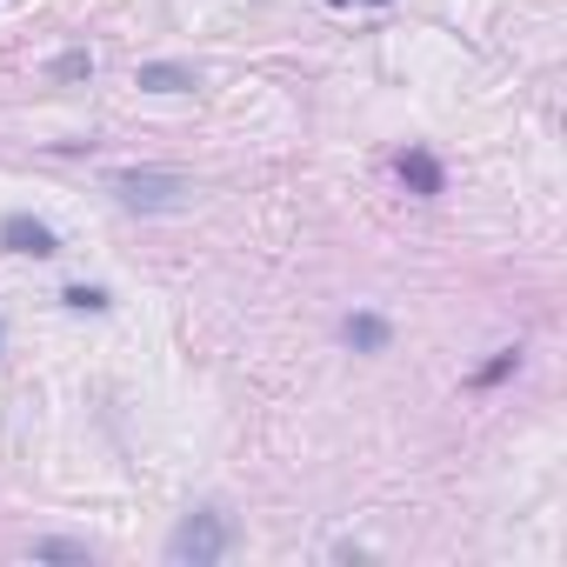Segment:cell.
I'll use <instances>...</instances> for the list:
<instances>
[{
  "mask_svg": "<svg viewBox=\"0 0 567 567\" xmlns=\"http://www.w3.org/2000/svg\"><path fill=\"white\" fill-rule=\"evenodd\" d=\"M227 547H234V520H227L220 507H194V514L167 534V560H174V567H214Z\"/></svg>",
  "mask_w": 567,
  "mask_h": 567,
  "instance_id": "obj_1",
  "label": "cell"
},
{
  "mask_svg": "<svg viewBox=\"0 0 567 567\" xmlns=\"http://www.w3.org/2000/svg\"><path fill=\"white\" fill-rule=\"evenodd\" d=\"M107 187H114L121 207H134V214H181L187 194H194V187H187L181 174H167V167H121Z\"/></svg>",
  "mask_w": 567,
  "mask_h": 567,
  "instance_id": "obj_2",
  "label": "cell"
},
{
  "mask_svg": "<svg viewBox=\"0 0 567 567\" xmlns=\"http://www.w3.org/2000/svg\"><path fill=\"white\" fill-rule=\"evenodd\" d=\"M0 247L8 254H28V260H54L61 254V234L34 214H0Z\"/></svg>",
  "mask_w": 567,
  "mask_h": 567,
  "instance_id": "obj_3",
  "label": "cell"
},
{
  "mask_svg": "<svg viewBox=\"0 0 567 567\" xmlns=\"http://www.w3.org/2000/svg\"><path fill=\"white\" fill-rule=\"evenodd\" d=\"M394 181H401L414 200H441V194H447V167H441L427 147H401V154H394Z\"/></svg>",
  "mask_w": 567,
  "mask_h": 567,
  "instance_id": "obj_4",
  "label": "cell"
},
{
  "mask_svg": "<svg viewBox=\"0 0 567 567\" xmlns=\"http://www.w3.org/2000/svg\"><path fill=\"white\" fill-rule=\"evenodd\" d=\"M341 341H348L354 354H388V341H394V328H388L381 315H368V308H354V315L341 321Z\"/></svg>",
  "mask_w": 567,
  "mask_h": 567,
  "instance_id": "obj_5",
  "label": "cell"
},
{
  "mask_svg": "<svg viewBox=\"0 0 567 567\" xmlns=\"http://www.w3.org/2000/svg\"><path fill=\"white\" fill-rule=\"evenodd\" d=\"M147 94H187L194 87V68H181V61H141V74H134Z\"/></svg>",
  "mask_w": 567,
  "mask_h": 567,
  "instance_id": "obj_6",
  "label": "cell"
},
{
  "mask_svg": "<svg viewBox=\"0 0 567 567\" xmlns=\"http://www.w3.org/2000/svg\"><path fill=\"white\" fill-rule=\"evenodd\" d=\"M507 374H520V348H501L494 361H481V368L467 374V388H501Z\"/></svg>",
  "mask_w": 567,
  "mask_h": 567,
  "instance_id": "obj_7",
  "label": "cell"
},
{
  "mask_svg": "<svg viewBox=\"0 0 567 567\" xmlns=\"http://www.w3.org/2000/svg\"><path fill=\"white\" fill-rule=\"evenodd\" d=\"M34 560H74V567H87V540H34Z\"/></svg>",
  "mask_w": 567,
  "mask_h": 567,
  "instance_id": "obj_8",
  "label": "cell"
},
{
  "mask_svg": "<svg viewBox=\"0 0 567 567\" xmlns=\"http://www.w3.org/2000/svg\"><path fill=\"white\" fill-rule=\"evenodd\" d=\"M61 301H68L74 315H107V295H101V288H81V280H74V288H61Z\"/></svg>",
  "mask_w": 567,
  "mask_h": 567,
  "instance_id": "obj_9",
  "label": "cell"
},
{
  "mask_svg": "<svg viewBox=\"0 0 567 567\" xmlns=\"http://www.w3.org/2000/svg\"><path fill=\"white\" fill-rule=\"evenodd\" d=\"M54 74H61V81H74V74H94V54H87V48H74V54H61V61H54Z\"/></svg>",
  "mask_w": 567,
  "mask_h": 567,
  "instance_id": "obj_10",
  "label": "cell"
},
{
  "mask_svg": "<svg viewBox=\"0 0 567 567\" xmlns=\"http://www.w3.org/2000/svg\"><path fill=\"white\" fill-rule=\"evenodd\" d=\"M341 8H348V0H341ZM368 8H388V0H368Z\"/></svg>",
  "mask_w": 567,
  "mask_h": 567,
  "instance_id": "obj_11",
  "label": "cell"
},
{
  "mask_svg": "<svg viewBox=\"0 0 567 567\" xmlns=\"http://www.w3.org/2000/svg\"><path fill=\"white\" fill-rule=\"evenodd\" d=\"M0 341H8V334H0Z\"/></svg>",
  "mask_w": 567,
  "mask_h": 567,
  "instance_id": "obj_12",
  "label": "cell"
},
{
  "mask_svg": "<svg viewBox=\"0 0 567 567\" xmlns=\"http://www.w3.org/2000/svg\"><path fill=\"white\" fill-rule=\"evenodd\" d=\"M334 8H341V0H334Z\"/></svg>",
  "mask_w": 567,
  "mask_h": 567,
  "instance_id": "obj_13",
  "label": "cell"
}]
</instances>
